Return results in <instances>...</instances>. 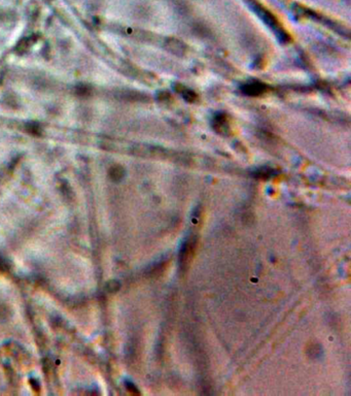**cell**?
<instances>
[{
	"label": "cell",
	"instance_id": "3957f363",
	"mask_svg": "<svg viewBox=\"0 0 351 396\" xmlns=\"http://www.w3.org/2000/svg\"><path fill=\"white\" fill-rule=\"evenodd\" d=\"M194 248V241L186 243V245L183 247L182 252H180V264L187 265V263L188 262V258H190L193 255Z\"/></svg>",
	"mask_w": 351,
	"mask_h": 396
},
{
	"label": "cell",
	"instance_id": "5b68a950",
	"mask_svg": "<svg viewBox=\"0 0 351 396\" xmlns=\"http://www.w3.org/2000/svg\"><path fill=\"white\" fill-rule=\"evenodd\" d=\"M257 173V175L258 176V177H263V179H265V177H270L271 175H273L274 173H272V171L271 170H268V168H266V170H262V171H258L257 173Z\"/></svg>",
	"mask_w": 351,
	"mask_h": 396
},
{
	"label": "cell",
	"instance_id": "7a4b0ae2",
	"mask_svg": "<svg viewBox=\"0 0 351 396\" xmlns=\"http://www.w3.org/2000/svg\"><path fill=\"white\" fill-rule=\"evenodd\" d=\"M212 126L214 128V130L220 135L228 136L231 132V127H230V124H229V121H228L226 115H222V114L216 115L213 119Z\"/></svg>",
	"mask_w": 351,
	"mask_h": 396
},
{
	"label": "cell",
	"instance_id": "6da1fadb",
	"mask_svg": "<svg viewBox=\"0 0 351 396\" xmlns=\"http://www.w3.org/2000/svg\"><path fill=\"white\" fill-rule=\"evenodd\" d=\"M267 86L258 81H252L242 86V92L248 96H258L265 93Z\"/></svg>",
	"mask_w": 351,
	"mask_h": 396
},
{
	"label": "cell",
	"instance_id": "277c9868",
	"mask_svg": "<svg viewBox=\"0 0 351 396\" xmlns=\"http://www.w3.org/2000/svg\"><path fill=\"white\" fill-rule=\"evenodd\" d=\"M177 92H179L180 94H182L183 97L186 99L187 101L194 102V101L196 100V99H197V94H196L194 91L189 90V89H187V88H186V87L178 86V91H177Z\"/></svg>",
	"mask_w": 351,
	"mask_h": 396
}]
</instances>
